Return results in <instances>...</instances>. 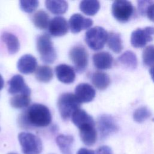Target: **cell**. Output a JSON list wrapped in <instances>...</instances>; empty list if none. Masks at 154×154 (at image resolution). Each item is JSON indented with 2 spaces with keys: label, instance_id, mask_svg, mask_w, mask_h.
<instances>
[{
  "label": "cell",
  "instance_id": "1",
  "mask_svg": "<svg viewBox=\"0 0 154 154\" xmlns=\"http://www.w3.org/2000/svg\"><path fill=\"white\" fill-rule=\"evenodd\" d=\"M52 121L49 108L40 103H34L24 110L18 118V123L24 129L45 128Z\"/></svg>",
  "mask_w": 154,
  "mask_h": 154
},
{
  "label": "cell",
  "instance_id": "2",
  "mask_svg": "<svg viewBox=\"0 0 154 154\" xmlns=\"http://www.w3.org/2000/svg\"><path fill=\"white\" fill-rule=\"evenodd\" d=\"M81 103L72 93H62L58 97L57 106L61 117L64 121L72 117V114L80 108Z\"/></svg>",
  "mask_w": 154,
  "mask_h": 154
},
{
  "label": "cell",
  "instance_id": "3",
  "mask_svg": "<svg viewBox=\"0 0 154 154\" xmlns=\"http://www.w3.org/2000/svg\"><path fill=\"white\" fill-rule=\"evenodd\" d=\"M36 46L43 63L52 64L55 61L57 53L48 34H43L37 37Z\"/></svg>",
  "mask_w": 154,
  "mask_h": 154
},
{
  "label": "cell",
  "instance_id": "4",
  "mask_svg": "<svg viewBox=\"0 0 154 154\" xmlns=\"http://www.w3.org/2000/svg\"><path fill=\"white\" fill-rule=\"evenodd\" d=\"M18 140L23 154H40L43 149L42 142L37 135L22 132L19 134Z\"/></svg>",
  "mask_w": 154,
  "mask_h": 154
},
{
  "label": "cell",
  "instance_id": "5",
  "mask_svg": "<svg viewBox=\"0 0 154 154\" xmlns=\"http://www.w3.org/2000/svg\"><path fill=\"white\" fill-rule=\"evenodd\" d=\"M108 37L107 31L103 28L97 26L87 30L85 35V41L90 49L98 51L103 48Z\"/></svg>",
  "mask_w": 154,
  "mask_h": 154
},
{
  "label": "cell",
  "instance_id": "6",
  "mask_svg": "<svg viewBox=\"0 0 154 154\" xmlns=\"http://www.w3.org/2000/svg\"><path fill=\"white\" fill-rule=\"evenodd\" d=\"M69 56L78 73H82L86 69L88 63V54L82 45H78L72 48Z\"/></svg>",
  "mask_w": 154,
  "mask_h": 154
},
{
  "label": "cell",
  "instance_id": "7",
  "mask_svg": "<svg viewBox=\"0 0 154 154\" xmlns=\"http://www.w3.org/2000/svg\"><path fill=\"white\" fill-rule=\"evenodd\" d=\"M112 14L114 17L120 22H126L132 17L134 13V7L132 3L126 0L115 1L111 7Z\"/></svg>",
  "mask_w": 154,
  "mask_h": 154
},
{
  "label": "cell",
  "instance_id": "8",
  "mask_svg": "<svg viewBox=\"0 0 154 154\" xmlns=\"http://www.w3.org/2000/svg\"><path fill=\"white\" fill-rule=\"evenodd\" d=\"M154 34V28L147 26L144 28H137L131 35V43L134 48H143L148 42L152 41Z\"/></svg>",
  "mask_w": 154,
  "mask_h": 154
},
{
  "label": "cell",
  "instance_id": "9",
  "mask_svg": "<svg viewBox=\"0 0 154 154\" xmlns=\"http://www.w3.org/2000/svg\"><path fill=\"white\" fill-rule=\"evenodd\" d=\"M97 129L101 139H105L118 130V126L113 117L109 115L103 114L97 118Z\"/></svg>",
  "mask_w": 154,
  "mask_h": 154
},
{
  "label": "cell",
  "instance_id": "10",
  "mask_svg": "<svg viewBox=\"0 0 154 154\" xmlns=\"http://www.w3.org/2000/svg\"><path fill=\"white\" fill-rule=\"evenodd\" d=\"M8 91L10 94L16 95L19 94L31 95V89L25 84L22 76L20 75H14L8 82Z\"/></svg>",
  "mask_w": 154,
  "mask_h": 154
},
{
  "label": "cell",
  "instance_id": "11",
  "mask_svg": "<svg viewBox=\"0 0 154 154\" xmlns=\"http://www.w3.org/2000/svg\"><path fill=\"white\" fill-rule=\"evenodd\" d=\"M93 20L90 18L84 17L79 13L73 14L69 20V26L72 33L76 34L82 30L90 28L93 25Z\"/></svg>",
  "mask_w": 154,
  "mask_h": 154
},
{
  "label": "cell",
  "instance_id": "12",
  "mask_svg": "<svg viewBox=\"0 0 154 154\" xmlns=\"http://www.w3.org/2000/svg\"><path fill=\"white\" fill-rule=\"evenodd\" d=\"M48 29L49 32L51 35L61 37L67 33L69 24L64 17L56 16L50 20Z\"/></svg>",
  "mask_w": 154,
  "mask_h": 154
},
{
  "label": "cell",
  "instance_id": "13",
  "mask_svg": "<svg viewBox=\"0 0 154 154\" xmlns=\"http://www.w3.org/2000/svg\"><path fill=\"white\" fill-rule=\"evenodd\" d=\"M75 93L81 103H88L94 98L96 91L90 84L87 83H81L76 87Z\"/></svg>",
  "mask_w": 154,
  "mask_h": 154
},
{
  "label": "cell",
  "instance_id": "14",
  "mask_svg": "<svg viewBox=\"0 0 154 154\" xmlns=\"http://www.w3.org/2000/svg\"><path fill=\"white\" fill-rule=\"evenodd\" d=\"M55 71L57 79L64 84H71L75 80V71L72 67L67 64H61L57 66Z\"/></svg>",
  "mask_w": 154,
  "mask_h": 154
},
{
  "label": "cell",
  "instance_id": "15",
  "mask_svg": "<svg viewBox=\"0 0 154 154\" xmlns=\"http://www.w3.org/2000/svg\"><path fill=\"white\" fill-rule=\"evenodd\" d=\"M37 66L36 58L30 54L22 56L17 63L18 70L25 75H28L35 71Z\"/></svg>",
  "mask_w": 154,
  "mask_h": 154
},
{
  "label": "cell",
  "instance_id": "16",
  "mask_svg": "<svg viewBox=\"0 0 154 154\" xmlns=\"http://www.w3.org/2000/svg\"><path fill=\"white\" fill-rule=\"evenodd\" d=\"M79 129L81 140L85 145L91 146L95 144L97 137L95 125H86Z\"/></svg>",
  "mask_w": 154,
  "mask_h": 154
},
{
  "label": "cell",
  "instance_id": "17",
  "mask_svg": "<svg viewBox=\"0 0 154 154\" xmlns=\"http://www.w3.org/2000/svg\"><path fill=\"white\" fill-rule=\"evenodd\" d=\"M93 62L97 69L105 70L111 67L113 58L108 52H99L93 55Z\"/></svg>",
  "mask_w": 154,
  "mask_h": 154
},
{
  "label": "cell",
  "instance_id": "18",
  "mask_svg": "<svg viewBox=\"0 0 154 154\" xmlns=\"http://www.w3.org/2000/svg\"><path fill=\"white\" fill-rule=\"evenodd\" d=\"M73 123L79 129L88 125H95L93 117L82 109H77L72 116Z\"/></svg>",
  "mask_w": 154,
  "mask_h": 154
},
{
  "label": "cell",
  "instance_id": "19",
  "mask_svg": "<svg viewBox=\"0 0 154 154\" xmlns=\"http://www.w3.org/2000/svg\"><path fill=\"white\" fill-rule=\"evenodd\" d=\"M1 39L5 44L10 54L13 55L19 51L20 43L18 38L15 35L11 32H4L1 35Z\"/></svg>",
  "mask_w": 154,
  "mask_h": 154
},
{
  "label": "cell",
  "instance_id": "20",
  "mask_svg": "<svg viewBox=\"0 0 154 154\" xmlns=\"http://www.w3.org/2000/svg\"><path fill=\"white\" fill-rule=\"evenodd\" d=\"M73 137L70 135L61 134L56 138V143L63 154H72V147Z\"/></svg>",
  "mask_w": 154,
  "mask_h": 154
},
{
  "label": "cell",
  "instance_id": "21",
  "mask_svg": "<svg viewBox=\"0 0 154 154\" xmlns=\"http://www.w3.org/2000/svg\"><path fill=\"white\" fill-rule=\"evenodd\" d=\"M47 9L54 14H62L65 13L68 9V3L66 1L47 0L45 1Z\"/></svg>",
  "mask_w": 154,
  "mask_h": 154
},
{
  "label": "cell",
  "instance_id": "22",
  "mask_svg": "<svg viewBox=\"0 0 154 154\" xmlns=\"http://www.w3.org/2000/svg\"><path fill=\"white\" fill-rule=\"evenodd\" d=\"M91 82L93 85L100 90L106 89L111 82L108 75L102 72H96L91 76Z\"/></svg>",
  "mask_w": 154,
  "mask_h": 154
},
{
  "label": "cell",
  "instance_id": "23",
  "mask_svg": "<svg viewBox=\"0 0 154 154\" xmlns=\"http://www.w3.org/2000/svg\"><path fill=\"white\" fill-rule=\"evenodd\" d=\"M32 20L35 26L40 29H46L50 22L48 14L43 10H40L35 13Z\"/></svg>",
  "mask_w": 154,
  "mask_h": 154
},
{
  "label": "cell",
  "instance_id": "24",
  "mask_svg": "<svg viewBox=\"0 0 154 154\" xmlns=\"http://www.w3.org/2000/svg\"><path fill=\"white\" fill-rule=\"evenodd\" d=\"M118 61L124 67L129 69H134L137 66V58L136 55L131 51H126L118 58Z\"/></svg>",
  "mask_w": 154,
  "mask_h": 154
},
{
  "label": "cell",
  "instance_id": "25",
  "mask_svg": "<svg viewBox=\"0 0 154 154\" xmlns=\"http://www.w3.org/2000/svg\"><path fill=\"white\" fill-rule=\"evenodd\" d=\"M100 8V3L96 0L82 1L79 4L80 10L86 15L94 16Z\"/></svg>",
  "mask_w": 154,
  "mask_h": 154
},
{
  "label": "cell",
  "instance_id": "26",
  "mask_svg": "<svg viewBox=\"0 0 154 154\" xmlns=\"http://www.w3.org/2000/svg\"><path fill=\"white\" fill-rule=\"evenodd\" d=\"M107 43L109 48L115 53L119 54L123 49L122 40L118 33L111 32L108 34Z\"/></svg>",
  "mask_w": 154,
  "mask_h": 154
},
{
  "label": "cell",
  "instance_id": "27",
  "mask_svg": "<svg viewBox=\"0 0 154 154\" xmlns=\"http://www.w3.org/2000/svg\"><path fill=\"white\" fill-rule=\"evenodd\" d=\"M30 96L23 94L14 95L10 100L11 106L17 109H22L28 107L30 104Z\"/></svg>",
  "mask_w": 154,
  "mask_h": 154
},
{
  "label": "cell",
  "instance_id": "28",
  "mask_svg": "<svg viewBox=\"0 0 154 154\" xmlns=\"http://www.w3.org/2000/svg\"><path fill=\"white\" fill-rule=\"evenodd\" d=\"M35 76L40 82H48L53 78L52 69L48 66H39L35 70Z\"/></svg>",
  "mask_w": 154,
  "mask_h": 154
},
{
  "label": "cell",
  "instance_id": "29",
  "mask_svg": "<svg viewBox=\"0 0 154 154\" xmlns=\"http://www.w3.org/2000/svg\"><path fill=\"white\" fill-rule=\"evenodd\" d=\"M143 61L147 66H154V45L146 46L143 51Z\"/></svg>",
  "mask_w": 154,
  "mask_h": 154
},
{
  "label": "cell",
  "instance_id": "30",
  "mask_svg": "<svg viewBox=\"0 0 154 154\" xmlns=\"http://www.w3.org/2000/svg\"><path fill=\"white\" fill-rule=\"evenodd\" d=\"M151 116L150 111L146 106L138 108L134 112L133 117L135 122L143 123Z\"/></svg>",
  "mask_w": 154,
  "mask_h": 154
},
{
  "label": "cell",
  "instance_id": "31",
  "mask_svg": "<svg viewBox=\"0 0 154 154\" xmlns=\"http://www.w3.org/2000/svg\"><path fill=\"white\" fill-rule=\"evenodd\" d=\"M19 4L22 11L31 13L37 8L39 2L37 0H21L19 1Z\"/></svg>",
  "mask_w": 154,
  "mask_h": 154
},
{
  "label": "cell",
  "instance_id": "32",
  "mask_svg": "<svg viewBox=\"0 0 154 154\" xmlns=\"http://www.w3.org/2000/svg\"><path fill=\"white\" fill-rule=\"evenodd\" d=\"M153 1H138V9L140 12L141 14H145L146 10L148 7V6L152 3Z\"/></svg>",
  "mask_w": 154,
  "mask_h": 154
},
{
  "label": "cell",
  "instance_id": "33",
  "mask_svg": "<svg viewBox=\"0 0 154 154\" xmlns=\"http://www.w3.org/2000/svg\"><path fill=\"white\" fill-rule=\"evenodd\" d=\"M146 14L150 20L154 22V1L148 6L146 11Z\"/></svg>",
  "mask_w": 154,
  "mask_h": 154
},
{
  "label": "cell",
  "instance_id": "34",
  "mask_svg": "<svg viewBox=\"0 0 154 154\" xmlns=\"http://www.w3.org/2000/svg\"><path fill=\"white\" fill-rule=\"evenodd\" d=\"M96 154H113V152L109 147L102 146L96 150Z\"/></svg>",
  "mask_w": 154,
  "mask_h": 154
},
{
  "label": "cell",
  "instance_id": "35",
  "mask_svg": "<svg viewBox=\"0 0 154 154\" xmlns=\"http://www.w3.org/2000/svg\"><path fill=\"white\" fill-rule=\"evenodd\" d=\"M76 154H95V153L93 150L86 148H81L78 150Z\"/></svg>",
  "mask_w": 154,
  "mask_h": 154
},
{
  "label": "cell",
  "instance_id": "36",
  "mask_svg": "<svg viewBox=\"0 0 154 154\" xmlns=\"http://www.w3.org/2000/svg\"><path fill=\"white\" fill-rule=\"evenodd\" d=\"M149 73H150V76H151L153 81L154 82V66L151 67V68L150 69V70H149Z\"/></svg>",
  "mask_w": 154,
  "mask_h": 154
},
{
  "label": "cell",
  "instance_id": "37",
  "mask_svg": "<svg viewBox=\"0 0 154 154\" xmlns=\"http://www.w3.org/2000/svg\"><path fill=\"white\" fill-rule=\"evenodd\" d=\"M4 81L2 76H1V75H0V90L2 89V88L4 87Z\"/></svg>",
  "mask_w": 154,
  "mask_h": 154
},
{
  "label": "cell",
  "instance_id": "38",
  "mask_svg": "<svg viewBox=\"0 0 154 154\" xmlns=\"http://www.w3.org/2000/svg\"><path fill=\"white\" fill-rule=\"evenodd\" d=\"M8 154H17L16 153H13V152H11V153H8Z\"/></svg>",
  "mask_w": 154,
  "mask_h": 154
}]
</instances>
